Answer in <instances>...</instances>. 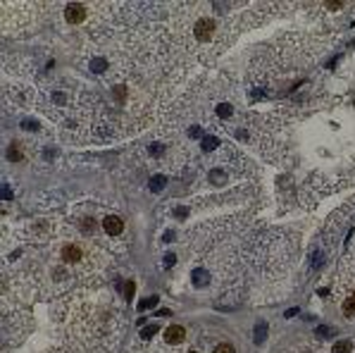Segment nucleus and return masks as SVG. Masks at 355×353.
I'll use <instances>...</instances> for the list:
<instances>
[{"label":"nucleus","instance_id":"nucleus-1","mask_svg":"<svg viewBox=\"0 0 355 353\" xmlns=\"http://www.w3.org/2000/svg\"><path fill=\"white\" fill-rule=\"evenodd\" d=\"M217 36V21L210 19V17H200V19L193 24V38L200 43H210L215 41Z\"/></svg>","mask_w":355,"mask_h":353},{"label":"nucleus","instance_id":"nucleus-2","mask_svg":"<svg viewBox=\"0 0 355 353\" xmlns=\"http://www.w3.org/2000/svg\"><path fill=\"white\" fill-rule=\"evenodd\" d=\"M81 258H84V251H81V246H76V244H65L62 251H60V260L67 263V265H74Z\"/></svg>","mask_w":355,"mask_h":353},{"label":"nucleus","instance_id":"nucleus-3","mask_svg":"<svg viewBox=\"0 0 355 353\" xmlns=\"http://www.w3.org/2000/svg\"><path fill=\"white\" fill-rule=\"evenodd\" d=\"M86 17V7L84 5H67L65 7V19L69 24H79V21H84Z\"/></svg>","mask_w":355,"mask_h":353},{"label":"nucleus","instance_id":"nucleus-4","mask_svg":"<svg viewBox=\"0 0 355 353\" xmlns=\"http://www.w3.org/2000/svg\"><path fill=\"white\" fill-rule=\"evenodd\" d=\"M103 229H105L110 236H117V234H122V229H124V222L119 220L117 215H110V217H105V222H103Z\"/></svg>","mask_w":355,"mask_h":353},{"label":"nucleus","instance_id":"nucleus-5","mask_svg":"<svg viewBox=\"0 0 355 353\" xmlns=\"http://www.w3.org/2000/svg\"><path fill=\"white\" fill-rule=\"evenodd\" d=\"M183 337H186V330L179 327V325H172V327L165 332V342L167 344H179V342H183Z\"/></svg>","mask_w":355,"mask_h":353},{"label":"nucleus","instance_id":"nucleus-6","mask_svg":"<svg viewBox=\"0 0 355 353\" xmlns=\"http://www.w3.org/2000/svg\"><path fill=\"white\" fill-rule=\"evenodd\" d=\"M344 313L346 315H355V296L344 301Z\"/></svg>","mask_w":355,"mask_h":353},{"label":"nucleus","instance_id":"nucleus-7","mask_svg":"<svg viewBox=\"0 0 355 353\" xmlns=\"http://www.w3.org/2000/svg\"><path fill=\"white\" fill-rule=\"evenodd\" d=\"M134 291H136V284H134V282L129 279V282L124 284V299L131 301V299H134Z\"/></svg>","mask_w":355,"mask_h":353},{"label":"nucleus","instance_id":"nucleus-8","mask_svg":"<svg viewBox=\"0 0 355 353\" xmlns=\"http://www.w3.org/2000/svg\"><path fill=\"white\" fill-rule=\"evenodd\" d=\"M334 353H351V342H339L334 346Z\"/></svg>","mask_w":355,"mask_h":353},{"label":"nucleus","instance_id":"nucleus-9","mask_svg":"<svg viewBox=\"0 0 355 353\" xmlns=\"http://www.w3.org/2000/svg\"><path fill=\"white\" fill-rule=\"evenodd\" d=\"M215 353H236V351H234L231 344H219V346L215 349Z\"/></svg>","mask_w":355,"mask_h":353},{"label":"nucleus","instance_id":"nucleus-10","mask_svg":"<svg viewBox=\"0 0 355 353\" xmlns=\"http://www.w3.org/2000/svg\"><path fill=\"white\" fill-rule=\"evenodd\" d=\"M158 332V327H155V325H153V327H146V330H143V332H141V337H143V339H151L153 334Z\"/></svg>","mask_w":355,"mask_h":353},{"label":"nucleus","instance_id":"nucleus-11","mask_svg":"<svg viewBox=\"0 0 355 353\" xmlns=\"http://www.w3.org/2000/svg\"><path fill=\"white\" fill-rule=\"evenodd\" d=\"M155 303H158V299H155V296H153V299H146V301H143V303H141V311H146V308H151V306H155Z\"/></svg>","mask_w":355,"mask_h":353},{"label":"nucleus","instance_id":"nucleus-12","mask_svg":"<svg viewBox=\"0 0 355 353\" xmlns=\"http://www.w3.org/2000/svg\"><path fill=\"white\" fill-rule=\"evenodd\" d=\"M327 7H329V10H341L344 5H341V2H327Z\"/></svg>","mask_w":355,"mask_h":353},{"label":"nucleus","instance_id":"nucleus-13","mask_svg":"<svg viewBox=\"0 0 355 353\" xmlns=\"http://www.w3.org/2000/svg\"><path fill=\"white\" fill-rule=\"evenodd\" d=\"M188 353H195V351H188Z\"/></svg>","mask_w":355,"mask_h":353}]
</instances>
